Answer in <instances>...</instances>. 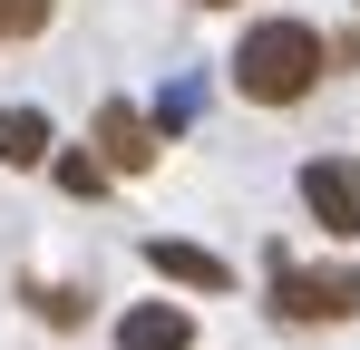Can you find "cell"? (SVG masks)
<instances>
[{"label": "cell", "instance_id": "6da1fadb", "mask_svg": "<svg viewBox=\"0 0 360 350\" xmlns=\"http://www.w3.org/2000/svg\"><path fill=\"white\" fill-rule=\"evenodd\" d=\"M321 78H331V49L311 20H253L234 39V98H253V108H302Z\"/></svg>", "mask_w": 360, "mask_h": 350}, {"label": "cell", "instance_id": "7a4b0ae2", "mask_svg": "<svg viewBox=\"0 0 360 350\" xmlns=\"http://www.w3.org/2000/svg\"><path fill=\"white\" fill-rule=\"evenodd\" d=\"M360 311V263H292L273 243V321L283 331H331Z\"/></svg>", "mask_w": 360, "mask_h": 350}, {"label": "cell", "instance_id": "3957f363", "mask_svg": "<svg viewBox=\"0 0 360 350\" xmlns=\"http://www.w3.org/2000/svg\"><path fill=\"white\" fill-rule=\"evenodd\" d=\"M302 205H311V224L331 243H360V166L351 156H311L302 166Z\"/></svg>", "mask_w": 360, "mask_h": 350}, {"label": "cell", "instance_id": "277c9868", "mask_svg": "<svg viewBox=\"0 0 360 350\" xmlns=\"http://www.w3.org/2000/svg\"><path fill=\"white\" fill-rule=\"evenodd\" d=\"M146 263L176 292H195V302H224V292H234V263H224L214 243H185V233H146Z\"/></svg>", "mask_w": 360, "mask_h": 350}, {"label": "cell", "instance_id": "5b68a950", "mask_svg": "<svg viewBox=\"0 0 360 350\" xmlns=\"http://www.w3.org/2000/svg\"><path fill=\"white\" fill-rule=\"evenodd\" d=\"M98 166L108 175H146L156 166V117L127 108V98H108V108H98Z\"/></svg>", "mask_w": 360, "mask_h": 350}, {"label": "cell", "instance_id": "8992f818", "mask_svg": "<svg viewBox=\"0 0 360 350\" xmlns=\"http://www.w3.org/2000/svg\"><path fill=\"white\" fill-rule=\"evenodd\" d=\"M117 350H195V311L185 302H127L117 311Z\"/></svg>", "mask_w": 360, "mask_h": 350}, {"label": "cell", "instance_id": "52a82bcc", "mask_svg": "<svg viewBox=\"0 0 360 350\" xmlns=\"http://www.w3.org/2000/svg\"><path fill=\"white\" fill-rule=\"evenodd\" d=\"M49 156H59V127H49V117L39 108H0V166H49Z\"/></svg>", "mask_w": 360, "mask_h": 350}, {"label": "cell", "instance_id": "ba28073f", "mask_svg": "<svg viewBox=\"0 0 360 350\" xmlns=\"http://www.w3.org/2000/svg\"><path fill=\"white\" fill-rule=\"evenodd\" d=\"M59 20V0H0V49H20V39H39Z\"/></svg>", "mask_w": 360, "mask_h": 350}, {"label": "cell", "instance_id": "9c48e42d", "mask_svg": "<svg viewBox=\"0 0 360 350\" xmlns=\"http://www.w3.org/2000/svg\"><path fill=\"white\" fill-rule=\"evenodd\" d=\"M30 311H39V321H49V331H78V321H88V292H30Z\"/></svg>", "mask_w": 360, "mask_h": 350}, {"label": "cell", "instance_id": "30bf717a", "mask_svg": "<svg viewBox=\"0 0 360 350\" xmlns=\"http://www.w3.org/2000/svg\"><path fill=\"white\" fill-rule=\"evenodd\" d=\"M49 166H59V185H68V195H108V166H98V156H78V146H59Z\"/></svg>", "mask_w": 360, "mask_h": 350}, {"label": "cell", "instance_id": "8fae6325", "mask_svg": "<svg viewBox=\"0 0 360 350\" xmlns=\"http://www.w3.org/2000/svg\"><path fill=\"white\" fill-rule=\"evenodd\" d=\"M195 108H205V88H166V98H156V136H176Z\"/></svg>", "mask_w": 360, "mask_h": 350}, {"label": "cell", "instance_id": "7c38bea8", "mask_svg": "<svg viewBox=\"0 0 360 350\" xmlns=\"http://www.w3.org/2000/svg\"><path fill=\"white\" fill-rule=\"evenodd\" d=\"M331 49V68H360V30H341V39H321Z\"/></svg>", "mask_w": 360, "mask_h": 350}, {"label": "cell", "instance_id": "4fadbf2b", "mask_svg": "<svg viewBox=\"0 0 360 350\" xmlns=\"http://www.w3.org/2000/svg\"><path fill=\"white\" fill-rule=\"evenodd\" d=\"M195 10H234V0H195Z\"/></svg>", "mask_w": 360, "mask_h": 350}, {"label": "cell", "instance_id": "5bb4252c", "mask_svg": "<svg viewBox=\"0 0 360 350\" xmlns=\"http://www.w3.org/2000/svg\"><path fill=\"white\" fill-rule=\"evenodd\" d=\"M351 10H360V0H351Z\"/></svg>", "mask_w": 360, "mask_h": 350}]
</instances>
